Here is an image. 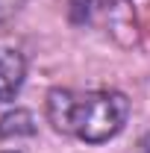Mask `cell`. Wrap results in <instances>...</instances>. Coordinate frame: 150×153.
I'll use <instances>...</instances> for the list:
<instances>
[{"instance_id":"2","label":"cell","mask_w":150,"mask_h":153,"mask_svg":"<svg viewBox=\"0 0 150 153\" xmlns=\"http://www.w3.org/2000/svg\"><path fill=\"white\" fill-rule=\"evenodd\" d=\"M24 74H27L24 56L12 47H0V100H9L18 94Z\"/></svg>"},{"instance_id":"1","label":"cell","mask_w":150,"mask_h":153,"mask_svg":"<svg viewBox=\"0 0 150 153\" xmlns=\"http://www.w3.org/2000/svg\"><path fill=\"white\" fill-rule=\"evenodd\" d=\"M47 115L59 133H71L82 141H109L127 124L130 103L121 91H50L47 97Z\"/></svg>"}]
</instances>
